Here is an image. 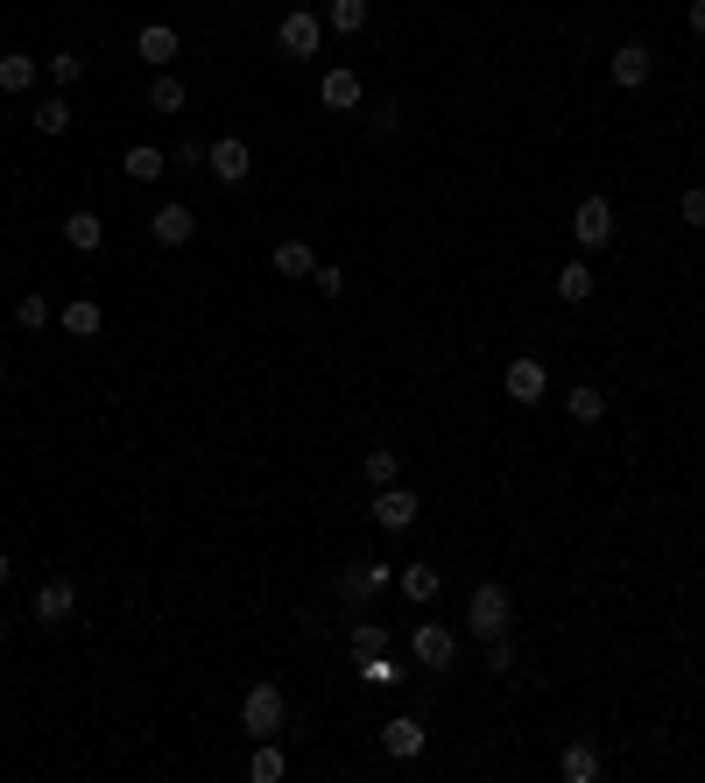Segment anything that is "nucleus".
<instances>
[{"label": "nucleus", "instance_id": "nucleus-1", "mask_svg": "<svg viewBox=\"0 0 705 783\" xmlns=\"http://www.w3.org/2000/svg\"><path fill=\"white\" fill-rule=\"evenodd\" d=\"M516 628V594H508L501 579H487L480 594L466 600V636H480V642H494V636H508Z\"/></svg>", "mask_w": 705, "mask_h": 783}, {"label": "nucleus", "instance_id": "nucleus-2", "mask_svg": "<svg viewBox=\"0 0 705 783\" xmlns=\"http://www.w3.org/2000/svg\"><path fill=\"white\" fill-rule=\"evenodd\" d=\"M240 728L255 741H276L282 728H290V699H282V684H255V692L240 699Z\"/></svg>", "mask_w": 705, "mask_h": 783}, {"label": "nucleus", "instance_id": "nucleus-3", "mask_svg": "<svg viewBox=\"0 0 705 783\" xmlns=\"http://www.w3.org/2000/svg\"><path fill=\"white\" fill-rule=\"evenodd\" d=\"M409 657L424 663V671H452V657H459V636H452L445 621H424V628H409Z\"/></svg>", "mask_w": 705, "mask_h": 783}, {"label": "nucleus", "instance_id": "nucleus-4", "mask_svg": "<svg viewBox=\"0 0 705 783\" xmlns=\"http://www.w3.org/2000/svg\"><path fill=\"white\" fill-rule=\"evenodd\" d=\"M571 240L593 255V247H606L614 240V205L606 198H579V213H571Z\"/></svg>", "mask_w": 705, "mask_h": 783}, {"label": "nucleus", "instance_id": "nucleus-5", "mask_svg": "<svg viewBox=\"0 0 705 783\" xmlns=\"http://www.w3.org/2000/svg\"><path fill=\"white\" fill-rule=\"evenodd\" d=\"M276 43H282V56H318V43H325V22L318 14H303V8H290L276 22Z\"/></svg>", "mask_w": 705, "mask_h": 783}, {"label": "nucleus", "instance_id": "nucleus-6", "mask_svg": "<svg viewBox=\"0 0 705 783\" xmlns=\"http://www.w3.org/2000/svg\"><path fill=\"white\" fill-rule=\"evenodd\" d=\"M205 169H212L219 184H247L255 156H247V142H240V135H219V142H212V156H205Z\"/></svg>", "mask_w": 705, "mask_h": 783}, {"label": "nucleus", "instance_id": "nucleus-7", "mask_svg": "<svg viewBox=\"0 0 705 783\" xmlns=\"http://www.w3.org/2000/svg\"><path fill=\"white\" fill-rule=\"evenodd\" d=\"M501 381H508V395H516L522 410H529V403H543V389H550L543 360H529V353H522V360H508V374H501Z\"/></svg>", "mask_w": 705, "mask_h": 783}, {"label": "nucleus", "instance_id": "nucleus-8", "mask_svg": "<svg viewBox=\"0 0 705 783\" xmlns=\"http://www.w3.org/2000/svg\"><path fill=\"white\" fill-rule=\"evenodd\" d=\"M606 71H614V85H621V92H642V85H650V71H656V56L642 50V43H621Z\"/></svg>", "mask_w": 705, "mask_h": 783}, {"label": "nucleus", "instance_id": "nucleus-9", "mask_svg": "<svg viewBox=\"0 0 705 783\" xmlns=\"http://www.w3.org/2000/svg\"><path fill=\"white\" fill-rule=\"evenodd\" d=\"M71 607H79V586H71V579H43V586H35V621H71Z\"/></svg>", "mask_w": 705, "mask_h": 783}, {"label": "nucleus", "instance_id": "nucleus-10", "mask_svg": "<svg viewBox=\"0 0 705 783\" xmlns=\"http://www.w3.org/2000/svg\"><path fill=\"white\" fill-rule=\"evenodd\" d=\"M374 523H381V529H409V523H416V494L388 481V487L374 494Z\"/></svg>", "mask_w": 705, "mask_h": 783}, {"label": "nucleus", "instance_id": "nucleus-11", "mask_svg": "<svg viewBox=\"0 0 705 783\" xmlns=\"http://www.w3.org/2000/svg\"><path fill=\"white\" fill-rule=\"evenodd\" d=\"M381 749H388L395 762H416V755H424V720H388V728H381Z\"/></svg>", "mask_w": 705, "mask_h": 783}, {"label": "nucleus", "instance_id": "nucleus-12", "mask_svg": "<svg viewBox=\"0 0 705 783\" xmlns=\"http://www.w3.org/2000/svg\"><path fill=\"white\" fill-rule=\"evenodd\" d=\"M177 29H169V22H148L142 35H135V56H142V64H177Z\"/></svg>", "mask_w": 705, "mask_h": 783}, {"label": "nucleus", "instance_id": "nucleus-13", "mask_svg": "<svg viewBox=\"0 0 705 783\" xmlns=\"http://www.w3.org/2000/svg\"><path fill=\"white\" fill-rule=\"evenodd\" d=\"M318 100H325L332 113H353L360 100H367V85H360V79H353V71H346V64H339V71H325V85H318Z\"/></svg>", "mask_w": 705, "mask_h": 783}, {"label": "nucleus", "instance_id": "nucleus-14", "mask_svg": "<svg viewBox=\"0 0 705 783\" xmlns=\"http://www.w3.org/2000/svg\"><path fill=\"white\" fill-rule=\"evenodd\" d=\"M395 586H403V600H409V607H431L437 594H445L437 565H403V571H395Z\"/></svg>", "mask_w": 705, "mask_h": 783}, {"label": "nucleus", "instance_id": "nucleus-15", "mask_svg": "<svg viewBox=\"0 0 705 783\" xmlns=\"http://www.w3.org/2000/svg\"><path fill=\"white\" fill-rule=\"evenodd\" d=\"M148 234H156V247H184L198 234V219H190V205H163V213L148 219Z\"/></svg>", "mask_w": 705, "mask_h": 783}, {"label": "nucleus", "instance_id": "nucleus-16", "mask_svg": "<svg viewBox=\"0 0 705 783\" xmlns=\"http://www.w3.org/2000/svg\"><path fill=\"white\" fill-rule=\"evenodd\" d=\"M558 776L564 783H600V749L593 741H571V749L558 755Z\"/></svg>", "mask_w": 705, "mask_h": 783}, {"label": "nucleus", "instance_id": "nucleus-17", "mask_svg": "<svg viewBox=\"0 0 705 783\" xmlns=\"http://www.w3.org/2000/svg\"><path fill=\"white\" fill-rule=\"evenodd\" d=\"M564 416H571V424H600V416H606V395L593 389V381H579V389L564 395Z\"/></svg>", "mask_w": 705, "mask_h": 783}, {"label": "nucleus", "instance_id": "nucleus-18", "mask_svg": "<svg viewBox=\"0 0 705 783\" xmlns=\"http://www.w3.org/2000/svg\"><path fill=\"white\" fill-rule=\"evenodd\" d=\"M381 586H388V565H353L346 579H339V594H346V600H374Z\"/></svg>", "mask_w": 705, "mask_h": 783}, {"label": "nucleus", "instance_id": "nucleus-19", "mask_svg": "<svg viewBox=\"0 0 705 783\" xmlns=\"http://www.w3.org/2000/svg\"><path fill=\"white\" fill-rule=\"evenodd\" d=\"M100 324H106V311H100L92 297H71V303H64V332H71V339H92Z\"/></svg>", "mask_w": 705, "mask_h": 783}, {"label": "nucleus", "instance_id": "nucleus-20", "mask_svg": "<svg viewBox=\"0 0 705 783\" xmlns=\"http://www.w3.org/2000/svg\"><path fill=\"white\" fill-rule=\"evenodd\" d=\"M64 240L79 247V255H92V247L106 240V219H100V213H71V219H64Z\"/></svg>", "mask_w": 705, "mask_h": 783}, {"label": "nucleus", "instance_id": "nucleus-21", "mask_svg": "<svg viewBox=\"0 0 705 783\" xmlns=\"http://www.w3.org/2000/svg\"><path fill=\"white\" fill-rule=\"evenodd\" d=\"M121 169H127V177H135V184H156L163 169H169V156H163V148H148V142H142V148H127V163H121Z\"/></svg>", "mask_w": 705, "mask_h": 783}, {"label": "nucleus", "instance_id": "nucleus-22", "mask_svg": "<svg viewBox=\"0 0 705 783\" xmlns=\"http://www.w3.org/2000/svg\"><path fill=\"white\" fill-rule=\"evenodd\" d=\"M311 269H318V255H311L303 240H282V247H276V276H297V282H303Z\"/></svg>", "mask_w": 705, "mask_h": 783}, {"label": "nucleus", "instance_id": "nucleus-23", "mask_svg": "<svg viewBox=\"0 0 705 783\" xmlns=\"http://www.w3.org/2000/svg\"><path fill=\"white\" fill-rule=\"evenodd\" d=\"M558 297L585 303V297H593V269H585V261H564V269H558Z\"/></svg>", "mask_w": 705, "mask_h": 783}, {"label": "nucleus", "instance_id": "nucleus-24", "mask_svg": "<svg viewBox=\"0 0 705 783\" xmlns=\"http://www.w3.org/2000/svg\"><path fill=\"white\" fill-rule=\"evenodd\" d=\"M29 85H35V56H22V50L0 56V92H29Z\"/></svg>", "mask_w": 705, "mask_h": 783}, {"label": "nucleus", "instance_id": "nucleus-25", "mask_svg": "<svg viewBox=\"0 0 705 783\" xmlns=\"http://www.w3.org/2000/svg\"><path fill=\"white\" fill-rule=\"evenodd\" d=\"M325 29H339V35L367 29V0H332V8H325Z\"/></svg>", "mask_w": 705, "mask_h": 783}, {"label": "nucleus", "instance_id": "nucleus-26", "mask_svg": "<svg viewBox=\"0 0 705 783\" xmlns=\"http://www.w3.org/2000/svg\"><path fill=\"white\" fill-rule=\"evenodd\" d=\"M247 776H255V783H282V776H290V762H282V749H269V741H261L255 762H247Z\"/></svg>", "mask_w": 705, "mask_h": 783}, {"label": "nucleus", "instance_id": "nucleus-27", "mask_svg": "<svg viewBox=\"0 0 705 783\" xmlns=\"http://www.w3.org/2000/svg\"><path fill=\"white\" fill-rule=\"evenodd\" d=\"M148 106H156V113H184V79H169V71H163V79L148 85Z\"/></svg>", "mask_w": 705, "mask_h": 783}, {"label": "nucleus", "instance_id": "nucleus-28", "mask_svg": "<svg viewBox=\"0 0 705 783\" xmlns=\"http://www.w3.org/2000/svg\"><path fill=\"white\" fill-rule=\"evenodd\" d=\"M35 127L43 135H71V100H43L35 106Z\"/></svg>", "mask_w": 705, "mask_h": 783}, {"label": "nucleus", "instance_id": "nucleus-29", "mask_svg": "<svg viewBox=\"0 0 705 783\" xmlns=\"http://www.w3.org/2000/svg\"><path fill=\"white\" fill-rule=\"evenodd\" d=\"M14 324H22V332H43V324H50V303H43V297L29 290L22 303H14Z\"/></svg>", "mask_w": 705, "mask_h": 783}, {"label": "nucleus", "instance_id": "nucleus-30", "mask_svg": "<svg viewBox=\"0 0 705 783\" xmlns=\"http://www.w3.org/2000/svg\"><path fill=\"white\" fill-rule=\"evenodd\" d=\"M367 481H374V487H388V481H395V452H388V445H374V452H367Z\"/></svg>", "mask_w": 705, "mask_h": 783}, {"label": "nucleus", "instance_id": "nucleus-31", "mask_svg": "<svg viewBox=\"0 0 705 783\" xmlns=\"http://www.w3.org/2000/svg\"><path fill=\"white\" fill-rule=\"evenodd\" d=\"M50 79H56V85H79V79H85V56H71V50L50 56Z\"/></svg>", "mask_w": 705, "mask_h": 783}, {"label": "nucleus", "instance_id": "nucleus-32", "mask_svg": "<svg viewBox=\"0 0 705 783\" xmlns=\"http://www.w3.org/2000/svg\"><path fill=\"white\" fill-rule=\"evenodd\" d=\"M487 671H516V642H508V636L487 642Z\"/></svg>", "mask_w": 705, "mask_h": 783}, {"label": "nucleus", "instance_id": "nucleus-33", "mask_svg": "<svg viewBox=\"0 0 705 783\" xmlns=\"http://www.w3.org/2000/svg\"><path fill=\"white\" fill-rule=\"evenodd\" d=\"M311 282H318V290H325V297H339V290H346V269H332V261H318V269H311Z\"/></svg>", "mask_w": 705, "mask_h": 783}, {"label": "nucleus", "instance_id": "nucleus-34", "mask_svg": "<svg viewBox=\"0 0 705 783\" xmlns=\"http://www.w3.org/2000/svg\"><path fill=\"white\" fill-rule=\"evenodd\" d=\"M677 213H684V226H705V190H698V184L677 198Z\"/></svg>", "mask_w": 705, "mask_h": 783}, {"label": "nucleus", "instance_id": "nucleus-35", "mask_svg": "<svg viewBox=\"0 0 705 783\" xmlns=\"http://www.w3.org/2000/svg\"><path fill=\"white\" fill-rule=\"evenodd\" d=\"M353 649H360V657H381V649H388V628H360Z\"/></svg>", "mask_w": 705, "mask_h": 783}, {"label": "nucleus", "instance_id": "nucleus-36", "mask_svg": "<svg viewBox=\"0 0 705 783\" xmlns=\"http://www.w3.org/2000/svg\"><path fill=\"white\" fill-rule=\"evenodd\" d=\"M205 156H212V148H205V142H184V148H177V156H169V163H177V169H205Z\"/></svg>", "mask_w": 705, "mask_h": 783}, {"label": "nucleus", "instance_id": "nucleus-37", "mask_svg": "<svg viewBox=\"0 0 705 783\" xmlns=\"http://www.w3.org/2000/svg\"><path fill=\"white\" fill-rule=\"evenodd\" d=\"M692 35H705V0H692Z\"/></svg>", "mask_w": 705, "mask_h": 783}, {"label": "nucleus", "instance_id": "nucleus-38", "mask_svg": "<svg viewBox=\"0 0 705 783\" xmlns=\"http://www.w3.org/2000/svg\"><path fill=\"white\" fill-rule=\"evenodd\" d=\"M8 571H14V558H8V550H0V586H8Z\"/></svg>", "mask_w": 705, "mask_h": 783}, {"label": "nucleus", "instance_id": "nucleus-39", "mask_svg": "<svg viewBox=\"0 0 705 783\" xmlns=\"http://www.w3.org/2000/svg\"><path fill=\"white\" fill-rule=\"evenodd\" d=\"M0 381H8V360H0Z\"/></svg>", "mask_w": 705, "mask_h": 783}]
</instances>
